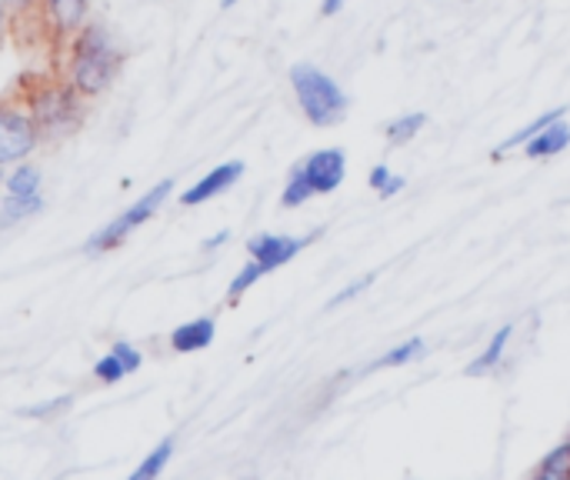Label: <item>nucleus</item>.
<instances>
[{
	"label": "nucleus",
	"instance_id": "1",
	"mask_svg": "<svg viewBox=\"0 0 570 480\" xmlns=\"http://www.w3.org/2000/svg\"><path fill=\"white\" fill-rule=\"evenodd\" d=\"M13 94H17V104L30 114L40 140H63L83 124L87 97L67 77L27 74L17 80Z\"/></svg>",
	"mask_w": 570,
	"mask_h": 480
},
{
	"label": "nucleus",
	"instance_id": "2",
	"mask_svg": "<svg viewBox=\"0 0 570 480\" xmlns=\"http://www.w3.org/2000/svg\"><path fill=\"white\" fill-rule=\"evenodd\" d=\"M120 70H124V50L114 43L104 23L87 20L67 43L63 77L90 100V97H100L117 80Z\"/></svg>",
	"mask_w": 570,
	"mask_h": 480
},
{
	"label": "nucleus",
	"instance_id": "3",
	"mask_svg": "<svg viewBox=\"0 0 570 480\" xmlns=\"http://www.w3.org/2000/svg\"><path fill=\"white\" fill-rule=\"evenodd\" d=\"M291 87L297 94V104H301L304 117L314 127H334V124H341L347 117V94L321 67L294 63L291 67Z\"/></svg>",
	"mask_w": 570,
	"mask_h": 480
},
{
	"label": "nucleus",
	"instance_id": "4",
	"mask_svg": "<svg viewBox=\"0 0 570 480\" xmlns=\"http://www.w3.org/2000/svg\"><path fill=\"white\" fill-rule=\"evenodd\" d=\"M344 174H347V154L341 147L314 150L311 157H304L291 170L287 187L281 194V204L284 207H304L307 200H314L321 194H334L344 184Z\"/></svg>",
	"mask_w": 570,
	"mask_h": 480
},
{
	"label": "nucleus",
	"instance_id": "5",
	"mask_svg": "<svg viewBox=\"0 0 570 480\" xmlns=\"http://www.w3.org/2000/svg\"><path fill=\"white\" fill-rule=\"evenodd\" d=\"M170 190H174V180L167 177V180H160L157 187H150L137 204H130L124 214H117L107 227H100L94 237H90V244H87V251L90 254H100V251H110V247H117L120 241H127V234H134L140 224H147L157 210H160V204L170 197Z\"/></svg>",
	"mask_w": 570,
	"mask_h": 480
},
{
	"label": "nucleus",
	"instance_id": "6",
	"mask_svg": "<svg viewBox=\"0 0 570 480\" xmlns=\"http://www.w3.org/2000/svg\"><path fill=\"white\" fill-rule=\"evenodd\" d=\"M40 147V134L30 114L17 100H0V167L20 164Z\"/></svg>",
	"mask_w": 570,
	"mask_h": 480
},
{
	"label": "nucleus",
	"instance_id": "7",
	"mask_svg": "<svg viewBox=\"0 0 570 480\" xmlns=\"http://www.w3.org/2000/svg\"><path fill=\"white\" fill-rule=\"evenodd\" d=\"M27 10L37 17L40 33L53 47L70 43V37L87 23V0H33Z\"/></svg>",
	"mask_w": 570,
	"mask_h": 480
},
{
	"label": "nucleus",
	"instance_id": "8",
	"mask_svg": "<svg viewBox=\"0 0 570 480\" xmlns=\"http://www.w3.org/2000/svg\"><path fill=\"white\" fill-rule=\"evenodd\" d=\"M321 231H314V234H304V237H287V234H257V237H250L247 241V254L271 274V271H277V267H284V264H291L314 237H317Z\"/></svg>",
	"mask_w": 570,
	"mask_h": 480
},
{
	"label": "nucleus",
	"instance_id": "9",
	"mask_svg": "<svg viewBox=\"0 0 570 480\" xmlns=\"http://www.w3.org/2000/svg\"><path fill=\"white\" fill-rule=\"evenodd\" d=\"M240 174H244V164L240 160H230V164H220V167H214L207 177H200L190 190H184V207H197V204H207L210 197H217V194H224L227 187H234L237 180H240Z\"/></svg>",
	"mask_w": 570,
	"mask_h": 480
},
{
	"label": "nucleus",
	"instance_id": "10",
	"mask_svg": "<svg viewBox=\"0 0 570 480\" xmlns=\"http://www.w3.org/2000/svg\"><path fill=\"white\" fill-rule=\"evenodd\" d=\"M570 147V124L564 117H558L554 124H548L538 137H531L528 144H524V154L531 157V160H548V157H558V154H564Z\"/></svg>",
	"mask_w": 570,
	"mask_h": 480
},
{
	"label": "nucleus",
	"instance_id": "11",
	"mask_svg": "<svg viewBox=\"0 0 570 480\" xmlns=\"http://www.w3.org/2000/svg\"><path fill=\"white\" fill-rule=\"evenodd\" d=\"M511 337H514V324H504L501 331H494V337L488 341V347L464 368V374L468 378H484V374L498 371V364L504 361V354L511 347Z\"/></svg>",
	"mask_w": 570,
	"mask_h": 480
},
{
	"label": "nucleus",
	"instance_id": "12",
	"mask_svg": "<svg viewBox=\"0 0 570 480\" xmlns=\"http://www.w3.org/2000/svg\"><path fill=\"white\" fill-rule=\"evenodd\" d=\"M214 334H217L214 321H210V317H197V321H187L184 327H177V331L170 334V347H174L177 354H194V351L210 347Z\"/></svg>",
	"mask_w": 570,
	"mask_h": 480
},
{
	"label": "nucleus",
	"instance_id": "13",
	"mask_svg": "<svg viewBox=\"0 0 570 480\" xmlns=\"http://www.w3.org/2000/svg\"><path fill=\"white\" fill-rule=\"evenodd\" d=\"M424 124H428V114H421V110L401 114V117H394V120L384 127V137H387L391 147H404V144H411V140L424 130Z\"/></svg>",
	"mask_w": 570,
	"mask_h": 480
},
{
	"label": "nucleus",
	"instance_id": "14",
	"mask_svg": "<svg viewBox=\"0 0 570 480\" xmlns=\"http://www.w3.org/2000/svg\"><path fill=\"white\" fill-rule=\"evenodd\" d=\"M558 117H564V107H554V110H548V114L534 117V120H531L528 127H521L518 134H511V137H508V140H504V144H501V147L494 150V154L501 157V154H508V150H518V147H524V144H528L531 137H538V134H541V130H544L548 124H554Z\"/></svg>",
	"mask_w": 570,
	"mask_h": 480
},
{
	"label": "nucleus",
	"instance_id": "15",
	"mask_svg": "<svg viewBox=\"0 0 570 480\" xmlns=\"http://www.w3.org/2000/svg\"><path fill=\"white\" fill-rule=\"evenodd\" d=\"M538 480H570V438L564 444H558L534 471Z\"/></svg>",
	"mask_w": 570,
	"mask_h": 480
},
{
	"label": "nucleus",
	"instance_id": "16",
	"mask_svg": "<svg viewBox=\"0 0 570 480\" xmlns=\"http://www.w3.org/2000/svg\"><path fill=\"white\" fill-rule=\"evenodd\" d=\"M7 194H10V197H37V194H40V167L20 164V167L7 177Z\"/></svg>",
	"mask_w": 570,
	"mask_h": 480
},
{
	"label": "nucleus",
	"instance_id": "17",
	"mask_svg": "<svg viewBox=\"0 0 570 480\" xmlns=\"http://www.w3.org/2000/svg\"><path fill=\"white\" fill-rule=\"evenodd\" d=\"M424 354H428V344H424L421 337H411V341L391 347V351H387L384 357H377L371 368H404V364H411V361H417V357H424Z\"/></svg>",
	"mask_w": 570,
	"mask_h": 480
},
{
	"label": "nucleus",
	"instance_id": "18",
	"mask_svg": "<svg viewBox=\"0 0 570 480\" xmlns=\"http://www.w3.org/2000/svg\"><path fill=\"white\" fill-rule=\"evenodd\" d=\"M40 207H43L40 194H37V197H10V194H7V200H3V207H0V231L20 224L23 217L37 214Z\"/></svg>",
	"mask_w": 570,
	"mask_h": 480
},
{
	"label": "nucleus",
	"instance_id": "19",
	"mask_svg": "<svg viewBox=\"0 0 570 480\" xmlns=\"http://www.w3.org/2000/svg\"><path fill=\"white\" fill-rule=\"evenodd\" d=\"M170 454H174V438H164V441L147 454V461L134 471V480H150V478H157V474H164V468H167Z\"/></svg>",
	"mask_w": 570,
	"mask_h": 480
},
{
	"label": "nucleus",
	"instance_id": "20",
	"mask_svg": "<svg viewBox=\"0 0 570 480\" xmlns=\"http://www.w3.org/2000/svg\"><path fill=\"white\" fill-rule=\"evenodd\" d=\"M264 274H267V271H264V267H261V264L250 257V261L240 267V274L230 281V287H227V297H230V301H240V297H244V294H247V291H250V287L261 281V277H264Z\"/></svg>",
	"mask_w": 570,
	"mask_h": 480
},
{
	"label": "nucleus",
	"instance_id": "21",
	"mask_svg": "<svg viewBox=\"0 0 570 480\" xmlns=\"http://www.w3.org/2000/svg\"><path fill=\"white\" fill-rule=\"evenodd\" d=\"M367 184L381 194V197H394L401 187H404V177H397L387 164H377L374 170H371V177H367Z\"/></svg>",
	"mask_w": 570,
	"mask_h": 480
},
{
	"label": "nucleus",
	"instance_id": "22",
	"mask_svg": "<svg viewBox=\"0 0 570 480\" xmlns=\"http://www.w3.org/2000/svg\"><path fill=\"white\" fill-rule=\"evenodd\" d=\"M94 378L97 381H104V384H117L120 378H127V368L120 364V357L110 351L107 357H100L97 364H94Z\"/></svg>",
	"mask_w": 570,
	"mask_h": 480
},
{
	"label": "nucleus",
	"instance_id": "23",
	"mask_svg": "<svg viewBox=\"0 0 570 480\" xmlns=\"http://www.w3.org/2000/svg\"><path fill=\"white\" fill-rule=\"evenodd\" d=\"M371 284H374V274H364L361 281H354V284H347V287H344V291H341L337 297H331V304H327V307H341V304H347V301H354V297H361V294H364V291H367Z\"/></svg>",
	"mask_w": 570,
	"mask_h": 480
},
{
	"label": "nucleus",
	"instance_id": "24",
	"mask_svg": "<svg viewBox=\"0 0 570 480\" xmlns=\"http://www.w3.org/2000/svg\"><path fill=\"white\" fill-rule=\"evenodd\" d=\"M70 401H73V398H57V401L40 404V408H23L20 414H23V418H53V414L67 411V408H70Z\"/></svg>",
	"mask_w": 570,
	"mask_h": 480
},
{
	"label": "nucleus",
	"instance_id": "25",
	"mask_svg": "<svg viewBox=\"0 0 570 480\" xmlns=\"http://www.w3.org/2000/svg\"><path fill=\"white\" fill-rule=\"evenodd\" d=\"M117 357H120V364L127 368V374H134L137 368H140V351L134 347V344H127V341H117L114 347H110Z\"/></svg>",
	"mask_w": 570,
	"mask_h": 480
},
{
	"label": "nucleus",
	"instance_id": "26",
	"mask_svg": "<svg viewBox=\"0 0 570 480\" xmlns=\"http://www.w3.org/2000/svg\"><path fill=\"white\" fill-rule=\"evenodd\" d=\"M344 3H347V0H324V3H321V13H324V17H334V13L344 10Z\"/></svg>",
	"mask_w": 570,
	"mask_h": 480
},
{
	"label": "nucleus",
	"instance_id": "27",
	"mask_svg": "<svg viewBox=\"0 0 570 480\" xmlns=\"http://www.w3.org/2000/svg\"><path fill=\"white\" fill-rule=\"evenodd\" d=\"M7 23H10V3H0V43H3Z\"/></svg>",
	"mask_w": 570,
	"mask_h": 480
},
{
	"label": "nucleus",
	"instance_id": "28",
	"mask_svg": "<svg viewBox=\"0 0 570 480\" xmlns=\"http://www.w3.org/2000/svg\"><path fill=\"white\" fill-rule=\"evenodd\" d=\"M227 237H230V234H227V231H220V234H214V237H210V241H207L204 247H207V251H210V247H220V244H224Z\"/></svg>",
	"mask_w": 570,
	"mask_h": 480
},
{
	"label": "nucleus",
	"instance_id": "29",
	"mask_svg": "<svg viewBox=\"0 0 570 480\" xmlns=\"http://www.w3.org/2000/svg\"><path fill=\"white\" fill-rule=\"evenodd\" d=\"M7 3H10V10H27L33 0H7Z\"/></svg>",
	"mask_w": 570,
	"mask_h": 480
},
{
	"label": "nucleus",
	"instance_id": "30",
	"mask_svg": "<svg viewBox=\"0 0 570 480\" xmlns=\"http://www.w3.org/2000/svg\"><path fill=\"white\" fill-rule=\"evenodd\" d=\"M234 3H237V0H220V7H224V10H227V7H234Z\"/></svg>",
	"mask_w": 570,
	"mask_h": 480
},
{
	"label": "nucleus",
	"instance_id": "31",
	"mask_svg": "<svg viewBox=\"0 0 570 480\" xmlns=\"http://www.w3.org/2000/svg\"><path fill=\"white\" fill-rule=\"evenodd\" d=\"M0 180H3V174H0Z\"/></svg>",
	"mask_w": 570,
	"mask_h": 480
}]
</instances>
